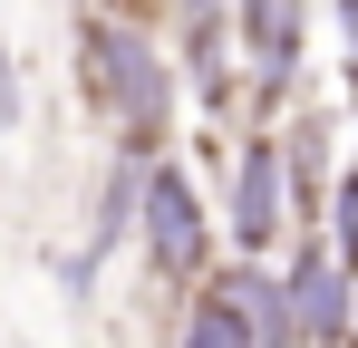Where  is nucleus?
<instances>
[{
  "mask_svg": "<svg viewBox=\"0 0 358 348\" xmlns=\"http://www.w3.org/2000/svg\"><path fill=\"white\" fill-rule=\"evenodd\" d=\"M78 97L126 136V155H165V136H175V58L155 39V20L87 10L78 20Z\"/></svg>",
  "mask_w": 358,
  "mask_h": 348,
  "instance_id": "obj_1",
  "label": "nucleus"
},
{
  "mask_svg": "<svg viewBox=\"0 0 358 348\" xmlns=\"http://www.w3.org/2000/svg\"><path fill=\"white\" fill-rule=\"evenodd\" d=\"M136 232H145V271H155V281H203V261H213V223H203V194H194V174H184V165L145 155Z\"/></svg>",
  "mask_w": 358,
  "mask_h": 348,
  "instance_id": "obj_2",
  "label": "nucleus"
},
{
  "mask_svg": "<svg viewBox=\"0 0 358 348\" xmlns=\"http://www.w3.org/2000/svg\"><path fill=\"white\" fill-rule=\"evenodd\" d=\"M281 281H291L300 339H310V348H349V281H358V271L329 252V232H320V223L300 232V252H291V271H281Z\"/></svg>",
  "mask_w": 358,
  "mask_h": 348,
  "instance_id": "obj_3",
  "label": "nucleus"
},
{
  "mask_svg": "<svg viewBox=\"0 0 358 348\" xmlns=\"http://www.w3.org/2000/svg\"><path fill=\"white\" fill-rule=\"evenodd\" d=\"M291 223V174H281V136H252L233 155V252H271Z\"/></svg>",
  "mask_w": 358,
  "mask_h": 348,
  "instance_id": "obj_4",
  "label": "nucleus"
},
{
  "mask_svg": "<svg viewBox=\"0 0 358 348\" xmlns=\"http://www.w3.org/2000/svg\"><path fill=\"white\" fill-rule=\"evenodd\" d=\"M300 29H310V0H233V39L252 58V97H281L300 78Z\"/></svg>",
  "mask_w": 358,
  "mask_h": 348,
  "instance_id": "obj_5",
  "label": "nucleus"
},
{
  "mask_svg": "<svg viewBox=\"0 0 358 348\" xmlns=\"http://www.w3.org/2000/svg\"><path fill=\"white\" fill-rule=\"evenodd\" d=\"M329 136H339V126L320 107L281 126V174H291V213L300 223H320V203H329Z\"/></svg>",
  "mask_w": 358,
  "mask_h": 348,
  "instance_id": "obj_6",
  "label": "nucleus"
},
{
  "mask_svg": "<svg viewBox=\"0 0 358 348\" xmlns=\"http://www.w3.org/2000/svg\"><path fill=\"white\" fill-rule=\"evenodd\" d=\"M242 300V319H252V348H300V319H291V281L281 271H262V261H242L233 281H223Z\"/></svg>",
  "mask_w": 358,
  "mask_h": 348,
  "instance_id": "obj_7",
  "label": "nucleus"
},
{
  "mask_svg": "<svg viewBox=\"0 0 358 348\" xmlns=\"http://www.w3.org/2000/svg\"><path fill=\"white\" fill-rule=\"evenodd\" d=\"M175 348H252V319H242V300L223 281L213 290H194V310H184V339Z\"/></svg>",
  "mask_w": 358,
  "mask_h": 348,
  "instance_id": "obj_8",
  "label": "nucleus"
},
{
  "mask_svg": "<svg viewBox=\"0 0 358 348\" xmlns=\"http://www.w3.org/2000/svg\"><path fill=\"white\" fill-rule=\"evenodd\" d=\"M329 252H339V261L358 271V174L339 184V223H329Z\"/></svg>",
  "mask_w": 358,
  "mask_h": 348,
  "instance_id": "obj_9",
  "label": "nucleus"
},
{
  "mask_svg": "<svg viewBox=\"0 0 358 348\" xmlns=\"http://www.w3.org/2000/svg\"><path fill=\"white\" fill-rule=\"evenodd\" d=\"M339 10V39H349V87H358V0H329Z\"/></svg>",
  "mask_w": 358,
  "mask_h": 348,
  "instance_id": "obj_10",
  "label": "nucleus"
},
{
  "mask_svg": "<svg viewBox=\"0 0 358 348\" xmlns=\"http://www.w3.org/2000/svg\"><path fill=\"white\" fill-rule=\"evenodd\" d=\"M349 348H358V281H349Z\"/></svg>",
  "mask_w": 358,
  "mask_h": 348,
  "instance_id": "obj_11",
  "label": "nucleus"
}]
</instances>
